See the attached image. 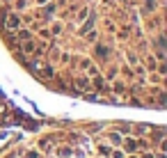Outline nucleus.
Segmentation results:
<instances>
[{"label": "nucleus", "instance_id": "nucleus-1", "mask_svg": "<svg viewBox=\"0 0 167 158\" xmlns=\"http://www.w3.org/2000/svg\"><path fill=\"white\" fill-rule=\"evenodd\" d=\"M18 25V21H16V16H12V21H9V28H16Z\"/></svg>", "mask_w": 167, "mask_h": 158}]
</instances>
